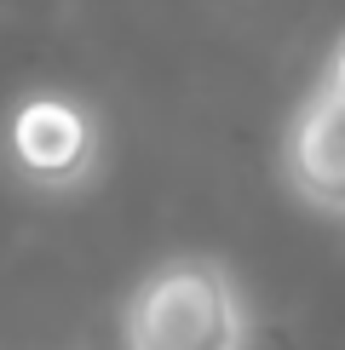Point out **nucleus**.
<instances>
[{"label":"nucleus","instance_id":"1","mask_svg":"<svg viewBox=\"0 0 345 350\" xmlns=\"http://www.w3.org/2000/svg\"><path fill=\"white\" fill-rule=\"evenodd\" d=\"M121 350H253V304L213 253H167L127 287L115 310Z\"/></svg>","mask_w":345,"mask_h":350},{"label":"nucleus","instance_id":"2","mask_svg":"<svg viewBox=\"0 0 345 350\" xmlns=\"http://www.w3.org/2000/svg\"><path fill=\"white\" fill-rule=\"evenodd\" d=\"M6 167L40 196H75L104 172V121L69 92H29L6 115Z\"/></svg>","mask_w":345,"mask_h":350},{"label":"nucleus","instance_id":"3","mask_svg":"<svg viewBox=\"0 0 345 350\" xmlns=\"http://www.w3.org/2000/svg\"><path fill=\"white\" fill-rule=\"evenodd\" d=\"M282 178L311 213L345 224V92L316 86L282 138Z\"/></svg>","mask_w":345,"mask_h":350},{"label":"nucleus","instance_id":"4","mask_svg":"<svg viewBox=\"0 0 345 350\" xmlns=\"http://www.w3.org/2000/svg\"><path fill=\"white\" fill-rule=\"evenodd\" d=\"M322 86H334V92H345V40L334 46V57H328V69H322Z\"/></svg>","mask_w":345,"mask_h":350},{"label":"nucleus","instance_id":"5","mask_svg":"<svg viewBox=\"0 0 345 350\" xmlns=\"http://www.w3.org/2000/svg\"><path fill=\"white\" fill-rule=\"evenodd\" d=\"M253 350H294V345L277 339V333H259V345H253Z\"/></svg>","mask_w":345,"mask_h":350}]
</instances>
